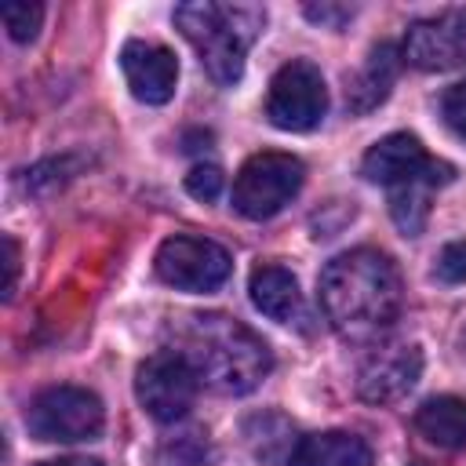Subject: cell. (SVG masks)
<instances>
[{
  "instance_id": "obj_1",
  "label": "cell",
  "mask_w": 466,
  "mask_h": 466,
  "mask_svg": "<svg viewBox=\"0 0 466 466\" xmlns=\"http://www.w3.org/2000/svg\"><path fill=\"white\" fill-rule=\"evenodd\" d=\"M320 309L328 324L353 342L379 339L400 313L397 266L371 248L335 255L320 273Z\"/></svg>"
},
{
  "instance_id": "obj_2",
  "label": "cell",
  "mask_w": 466,
  "mask_h": 466,
  "mask_svg": "<svg viewBox=\"0 0 466 466\" xmlns=\"http://www.w3.org/2000/svg\"><path fill=\"white\" fill-rule=\"evenodd\" d=\"M178 339V353L193 364L197 379L218 393H251L273 368L269 346L226 313H193Z\"/></svg>"
},
{
  "instance_id": "obj_3",
  "label": "cell",
  "mask_w": 466,
  "mask_h": 466,
  "mask_svg": "<svg viewBox=\"0 0 466 466\" xmlns=\"http://www.w3.org/2000/svg\"><path fill=\"white\" fill-rule=\"evenodd\" d=\"M175 25L197 47L211 80L233 87L244 76V55H248L251 40L262 33L266 11L251 7V4L197 0V4H178L175 7Z\"/></svg>"
},
{
  "instance_id": "obj_4",
  "label": "cell",
  "mask_w": 466,
  "mask_h": 466,
  "mask_svg": "<svg viewBox=\"0 0 466 466\" xmlns=\"http://www.w3.org/2000/svg\"><path fill=\"white\" fill-rule=\"evenodd\" d=\"M25 426L36 441H47V444L95 441L106 426V408L91 390L51 386L33 397V404L25 411Z\"/></svg>"
},
{
  "instance_id": "obj_5",
  "label": "cell",
  "mask_w": 466,
  "mask_h": 466,
  "mask_svg": "<svg viewBox=\"0 0 466 466\" xmlns=\"http://www.w3.org/2000/svg\"><path fill=\"white\" fill-rule=\"evenodd\" d=\"M306 167L299 157L291 153H255L233 178V208L244 218H273L284 204H291V197L302 189Z\"/></svg>"
},
{
  "instance_id": "obj_6",
  "label": "cell",
  "mask_w": 466,
  "mask_h": 466,
  "mask_svg": "<svg viewBox=\"0 0 466 466\" xmlns=\"http://www.w3.org/2000/svg\"><path fill=\"white\" fill-rule=\"evenodd\" d=\"M157 277L167 284V288H178V291H193V295H208V291H218L226 280H229V269H233V258L222 244L208 240V237H167L160 248H157Z\"/></svg>"
},
{
  "instance_id": "obj_7",
  "label": "cell",
  "mask_w": 466,
  "mask_h": 466,
  "mask_svg": "<svg viewBox=\"0 0 466 466\" xmlns=\"http://www.w3.org/2000/svg\"><path fill=\"white\" fill-rule=\"evenodd\" d=\"M328 113V87L313 62L295 58L269 80L266 116L280 131H313Z\"/></svg>"
},
{
  "instance_id": "obj_8",
  "label": "cell",
  "mask_w": 466,
  "mask_h": 466,
  "mask_svg": "<svg viewBox=\"0 0 466 466\" xmlns=\"http://www.w3.org/2000/svg\"><path fill=\"white\" fill-rule=\"evenodd\" d=\"M197 371L178 350H160L146 357L135 371V397L157 422H178L197 400Z\"/></svg>"
},
{
  "instance_id": "obj_9",
  "label": "cell",
  "mask_w": 466,
  "mask_h": 466,
  "mask_svg": "<svg viewBox=\"0 0 466 466\" xmlns=\"http://www.w3.org/2000/svg\"><path fill=\"white\" fill-rule=\"evenodd\" d=\"M364 178L379 186H404V182H430V186H448L455 178V167L430 157L415 135H386L364 153Z\"/></svg>"
},
{
  "instance_id": "obj_10",
  "label": "cell",
  "mask_w": 466,
  "mask_h": 466,
  "mask_svg": "<svg viewBox=\"0 0 466 466\" xmlns=\"http://www.w3.org/2000/svg\"><path fill=\"white\" fill-rule=\"evenodd\" d=\"M400 58L426 73L466 66V7L411 22L400 44Z\"/></svg>"
},
{
  "instance_id": "obj_11",
  "label": "cell",
  "mask_w": 466,
  "mask_h": 466,
  "mask_svg": "<svg viewBox=\"0 0 466 466\" xmlns=\"http://www.w3.org/2000/svg\"><path fill=\"white\" fill-rule=\"evenodd\" d=\"M422 375V350L415 342H390L375 346L360 371H357V393L368 404H390L400 400Z\"/></svg>"
},
{
  "instance_id": "obj_12",
  "label": "cell",
  "mask_w": 466,
  "mask_h": 466,
  "mask_svg": "<svg viewBox=\"0 0 466 466\" xmlns=\"http://www.w3.org/2000/svg\"><path fill=\"white\" fill-rule=\"evenodd\" d=\"M120 69L131 95L146 106H164L178 84V62L164 44L153 40H127L120 51Z\"/></svg>"
},
{
  "instance_id": "obj_13",
  "label": "cell",
  "mask_w": 466,
  "mask_h": 466,
  "mask_svg": "<svg viewBox=\"0 0 466 466\" xmlns=\"http://www.w3.org/2000/svg\"><path fill=\"white\" fill-rule=\"evenodd\" d=\"M248 295H251L255 309L266 313L277 324H299V320H306L299 280L284 266H258L251 273V280H248Z\"/></svg>"
},
{
  "instance_id": "obj_14",
  "label": "cell",
  "mask_w": 466,
  "mask_h": 466,
  "mask_svg": "<svg viewBox=\"0 0 466 466\" xmlns=\"http://www.w3.org/2000/svg\"><path fill=\"white\" fill-rule=\"evenodd\" d=\"M400 69V51L393 44H375L364 58V66L346 84V106L353 113H371L379 102H386L393 80Z\"/></svg>"
},
{
  "instance_id": "obj_15",
  "label": "cell",
  "mask_w": 466,
  "mask_h": 466,
  "mask_svg": "<svg viewBox=\"0 0 466 466\" xmlns=\"http://www.w3.org/2000/svg\"><path fill=\"white\" fill-rule=\"evenodd\" d=\"M288 466H371V448L346 430L299 437Z\"/></svg>"
},
{
  "instance_id": "obj_16",
  "label": "cell",
  "mask_w": 466,
  "mask_h": 466,
  "mask_svg": "<svg viewBox=\"0 0 466 466\" xmlns=\"http://www.w3.org/2000/svg\"><path fill=\"white\" fill-rule=\"evenodd\" d=\"M415 426L437 448H448V451L466 448V397H451V393L430 397L415 411Z\"/></svg>"
},
{
  "instance_id": "obj_17",
  "label": "cell",
  "mask_w": 466,
  "mask_h": 466,
  "mask_svg": "<svg viewBox=\"0 0 466 466\" xmlns=\"http://www.w3.org/2000/svg\"><path fill=\"white\" fill-rule=\"evenodd\" d=\"M430 182H404L390 189V215L404 237H419L430 215Z\"/></svg>"
},
{
  "instance_id": "obj_18",
  "label": "cell",
  "mask_w": 466,
  "mask_h": 466,
  "mask_svg": "<svg viewBox=\"0 0 466 466\" xmlns=\"http://www.w3.org/2000/svg\"><path fill=\"white\" fill-rule=\"evenodd\" d=\"M157 466H208V441L200 433H182L160 444Z\"/></svg>"
},
{
  "instance_id": "obj_19",
  "label": "cell",
  "mask_w": 466,
  "mask_h": 466,
  "mask_svg": "<svg viewBox=\"0 0 466 466\" xmlns=\"http://www.w3.org/2000/svg\"><path fill=\"white\" fill-rule=\"evenodd\" d=\"M40 22H44V7L40 4H29V0L4 4V29L11 33V40L29 44L40 33Z\"/></svg>"
},
{
  "instance_id": "obj_20",
  "label": "cell",
  "mask_w": 466,
  "mask_h": 466,
  "mask_svg": "<svg viewBox=\"0 0 466 466\" xmlns=\"http://www.w3.org/2000/svg\"><path fill=\"white\" fill-rule=\"evenodd\" d=\"M433 277L444 280V284H462L466 280V237L441 248L437 266H433Z\"/></svg>"
},
{
  "instance_id": "obj_21",
  "label": "cell",
  "mask_w": 466,
  "mask_h": 466,
  "mask_svg": "<svg viewBox=\"0 0 466 466\" xmlns=\"http://www.w3.org/2000/svg\"><path fill=\"white\" fill-rule=\"evenodd\" d=\"M222 171L215 164H197L189 175H186V193L197 197V200H215L222 193Z\"/></svg>"
},
{
  "instance_id": "obj_22",
  "label": "cell",
  "mask_w": 466,
  "mask_h": 466,
  "mask_svg": "<svg viewBox=\"0 0 466 466\" xmlns=\"http://www.w3.org/2000/svg\"><path fill=\"white\" fill-rule=\"evenodd\" d=\"M441 116H444V124H448L459 138H466V80L451 84V87L441 95Z\"/></svg>"
},
{
  "instance_id": "obj_23",
  "label": "cell",
  "mask_w": 466,
  "mask_h": 466,
  "mask_svg": "<svg viewBox=\"0 0 466 466\" xmlns=\"http://www.w3.org/2000/svg\"><path fill=\"white\" fill-rule=\"evenodd\" d=\"M18 262H22L18 240L11 233H4V269H7V277H4V299H11L15 288H18Z\"/></svg>"
},
{
  "instance_id": "obj_24",
  "label": "cell",
  "mask_w": 466,
  "mask_h": 466,
  "mask_svg": "<svg viewBox=\"0 0 466 466\" xmlns=\"http://www.w3.org/2000/svg\"><path fill=\"white\" fill-rule=\"evenodd\" d=\"M306 18L309 22H317V25H331V29H339L342 22H350L353 18V7H335V4H309L306 7Z\"/></svg>"
},
{
  "instance_id": "obj_25",
  "label": "cell",
  "mask_w": 466,
  "mask_h": 466,
  "mask_svg": "<svg viewBox=\"0 0 466 466\" xmlns=\"http://www.w3.org/2000/svg\"><path fill=\"white\" fill-rule=\"evenodd\" d=\"M40 466H102V459H87V455H66V459H47Z\"/></svg>"
},
{
  "instance_id": "obj_26",
  "label": "cell",
  "mask_w": 466,
  "mask_h": 466,
  "mask_svg": "<svg viewBox=\"0 0 466 466\" xmlns=\"http://www.w3.org/2000/svg\"><path fill=\"white\" fill-rule=\"evenodd\" d=\"M415 466H426V462H415Z\"/></svg>"
}]
</instances>
